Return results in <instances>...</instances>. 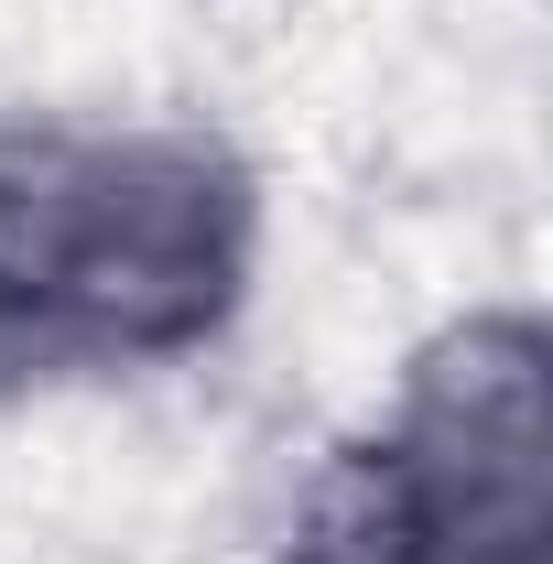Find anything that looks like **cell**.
Here are the masks:
<instances>
[{
    "label": "cell",
    "mask_w": 553,
    "mask_h": 564,
    "mask_svg": "<svg viewBox=\"0 0 553 564\" xmlns=\"http://www.w3.org/2000/svg\"><path fill=\"white\" fill-rule=\"evenodd\" d=\"M250 196L196 141H0V358H141L217 326Z\"/></svg>",
    "instance_id": "obj_1"
},
{
    "label": "cell",
    "mask_w": 553,
    "mask_h": 564,
    "mask_svg": "<svg viewBox=\"0 0 553 564\" xmlns=\"http://www.w3.org/2000/svg\"><path fill=\"white\" fill-rule=\"evenodd\" d=\"M380 564H543V369L521 326H467L402 391L369 467Z\"/></svg>",
    "instance_id": "obj_2"
}]
</instances>
